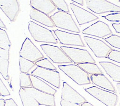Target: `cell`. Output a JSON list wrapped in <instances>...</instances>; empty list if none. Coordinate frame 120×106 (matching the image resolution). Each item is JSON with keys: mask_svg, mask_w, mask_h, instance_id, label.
Segmentation results:
<instances>
[{"mask_svg": "<svg viewBox=\"0 0 120 106\" xmlns=\"http://www.w3.org/2000/svg\"><path fill=\"white\" fill-rule=\"evenodd\" d=\"M28 30L34 40L38 42L57 44V39L54 36L52 31L43 27L33 21H30Z\"/></svg>", "mask_w": 120, "mask_h": 106, "instance_id": "1", "label": "cell"}, {"mask_svg": "<svg viewBox=\"0 0 120 106\" xmlns=\"http://www.w3.org/2000/svg\"><path fill=\"white\" fill-rule=\"evenodd\" d=\"M50 17L55 27L71 32L80 33V30L71 14L59 11L55 13Z\"/></svg>", "mask_w": 120, "mask_h": 106, "instance_id": "3", "label": "cell"}, {"mask_svg": "<svg viewBox=\"0 0 120 106\" xmlns=\"http://www.w3.org/2000/svg\"><path fill=\"white\" fill-rule=\"evenodd\" d=\"M116 86L117 87V90L118 91V92L119 93H120V83H118L116 85Z\"/></svg>", "mask_w": 120, "mask_h": 106, "instance_id": "42", "label": "cell"}, {"mask_svg": "<svg viewBox=\"0 0 120 106\" xmlns=\"http://www.w3.org/2000/svg\"><path fill=\"white\" fill-rule=\"evenodd\" d=\"M99 64L113 81L120 82V66L110 62H99Z\"/></svg>", "mask_w": 120, "mask_h": 106, "instance_id": "18", "label": "cell"}, {"mask_svg": "<svg viewBox=\"0 0 120 106\" xmlns=\"http://www.w3.org/2000/svg\"><path fill=\"white\" fill-rule=\"evenodd\" d=\"M19 94L23 106H39L40 105L23 88H20L19 89Z\"/></svg>", "mask_w": 120, "mask_h": 106, "instance_id": "22", "label": "cell"}, {"mask_svg": "<svg viewBox=\"0 0 120 106\" xmlns=\"http://www.w3.org/2000/svg\"><path fill=\"white\" fill-rule=\"evenodd\" d=\"M107 58L111 60L120 63V51L112 49L110 52Z\"/></svg>", "mask_w": 120, "mask_h": 106, "instance_id": "31", "label": "cell"}, {"mask_svg": "<svg viewBox=\"0 0 120 106\" xmlns=\"http://www.w3.org/2000/svg\"><path fill=\"white\" fill-rule=\"evenodd\" d=\"M85 1L87 7L98 14L108 12H120V7L106 0H86Z\"/></svg>", "mask_w": 120, "mask_h": 106, "instance_id": "7", "label": "cell"}, {"mask_svg": "<svg viewBox=\"0 0 120 106\" xmlns=\"http://www.w3.org/2000/svg\"><path fill=\"white\" fill-rule=\"evenodd\" d=\"M35 64L37 66H39L45 69L53 71H56L57 70L56 68L54 66V65L46 58H44L41 60L37 61L35 63Z\"/></svg>", "mask_w": 120, "mask_h": 106, "instance_id": "28", "label": "cell"}, {"mask_svg": "<svg viewBox=\"0 0 120 106\" xmlns=\"http://www.w3.org/2000/svg\"><path fill=\"white\" fill-rule=\"evenodd\" d=\"M85 91L106 106H116L118 97L117 94L93 86L85 88Z\"/></svg>", "mask_w": 120, "mask_h": 106, "instance_id": "5", "label": "cell"}, {"mask_svg": "<svg viewBox=\"0 0 120 106\" xmlns=\"http://www.w3.org/2000/svg\"><path fill=\"white\" fill-rule=\"evenodd\" d=\"M19 64L21 72L27 73L35 65V63L20 56L19 57Z\"/></svg>", "mask_w": 120, "mask_h": 106, "instance_id": "24", "label": "cell"}, {"mask_svg": "<svg viewBox=\"0 0 120 106\" xmlns=\"http://www.w3.org/2000/svg\"><path fill=\"white\" fill-rule=\"evenodd\" d=\"M61 99L81 105L87 101L86 99L71 87L67 83L64 82L61 92Z\"/></svg>", "mask_w": 120, "mask_h": 106, "instance_id": "16", "label": "cell"}, {"mask_svg": "<svg viewBox=\"0 0 120 106\" xmlns=\"http://www.w3.org/2000/svg\"><path fill=\"white\" fill-rule=\"evenodd\" d=\"M0 96H1V95H0Z\"/></svg>", "mask_w": 120, "mask_h": 106, "instance_id": "43", "label": "cell"}, {"mask_svg": "<svg viewBox=\"0 0 120 106\" xmlns=\"http://www.w3.org/2000/svg\"><path fill=\"white\" fill-rule=\"evenodd\" d=\"M72 1L73 2H75L81 5H83V0H72Z\"/></svg>", "mask_w": 120, "mask_h": 106, "instance_id": "38", "label": "cell"}, {"mask_svg": "<svg viewBox=\"0 0 120 106\" xmlns=\"http://www.w3.org/2000/svg\"><path fill=\"white\" fill-rule=\"evenodd\" d=\"M90 79L95 85L108 91L116 92V90L113 85L104 75H91Z\"/></svg>", "mask_w": 120, "mask_h": 106, "instance_id": "21", "label": "cell"}, {"mask_svg": "<svg viewBox=\"0 0 120 106\" xmlns=\"http://www.w3.org/2000/svg\"><path fill=\"white\" fill-rule=\"evenodd\" d=\"M81 106H94L93 105H92L91 104H90V103L88 102H85L82 104L81 105Z\"/></svg>", "mask_w": 120, "mask_h": 106, "instance_id": "39", "label": "cell"}, {"mask_svg": "<svg viewBox=\"0 0 120 106\" xmlns=\"http://www.w3.org/2000/svg\"><path fill=\"white\" fill-rule=\"evenodd\" d=\"M112 26L115 29V31L117 33L120 34V23L116 24V23H112Z\"/></svg>", "mask_w": 120, "mask_h": 106, "instance_id": "37", "label": "cell"}, {"mask_svg": "<svg viewBox=\"0 0 120 106\" xmlns=\"http://www.w3.org/2000/svg\"><path fill=\"white\" fill-rule=\"evenodd\" d=\"M5 100L3 99H0V106H4Z\"/></svg>", "mask_w": 120, "mask_h": 106, "instance_id": "41", "label": "cell"}, {"mask_svg": "<svg viewBox=\"0 0 120 106\" xmlns=\"http://www.w3.org/2000/svg\"><path fill=\"white\" fill-rule=\"evenodd\" d=\"M20 86L21 88L32 87L29 74L21 72L19 75Z\"/></svg>", "mask_w": 120, "mask_h": 106, "instance_id": "27", "label": "cell"}, {"mask_svg": "<svg viewBox=\"0 0 120 106\" xmlns=\"http://www.w3.org/2000/svg\"><path fill=\"white\" fill-rule=\"evenodd\" d=\"M0 94L1 96L5 97L7 96H9L10 93L4 85V84L2 81L1 78H0Z\"/></svg>", "mask_w": 120, "mask_h": 106, "instance_id": "33", "label": "cell"}, {"mask_svg": "<svg viewBox=\"0 0 120 106\" xmlns=\"http://www.w3.org/2000/svg\"><path fill=\"white\" fill-rule=\"evenodd\" d=\"M32 87L42 92L54 95L57 91L51 86L40 79L38 78L29 74Z\"/></svg>", "mask_w": 120, "mask_h": 106, "instance_id": "19", "label": "cell"}, {"mask_svg": "<svg viewBox=\"0 0 120 106\" xmlns=\"http://www.w3.org/2000/svg\"><path fill=\"white\" fill-rule=\"evenodd\" d=\"M0 8L11 22H15L20 11L17 0H0Z\"/></svg>", "mask_w": 120, "mask_h": 106, "instance_id": "14", "label": "cell"}, {"mask_svg": "<svg viewBox=\"0 0 120 106\" xmlns=\"http://www.w3.org/2000/svg\"><path fill=\"white\" fill-rule=\"evenodd\" d=\"M58 68L80 85L90 84L89 74L77 65H58Z\"/></svg>", "mask_w": 120, "mask_h": 106, "instance_id": "2", "label": "cell"}, {"mask_svg": "<svg viewBox=\"0 0 120 106\" xmlns=\"http://www.w3.org/2000/svg\"><path fill=\"white\" fill-rule=\"evenodd\" d=\"M79 67L87 72L88 74L99 75L103 74L101 70L99 68L98 65L94 63H85L77 64Z\"/></svg>", "mask_w": 120, "mask_h": 106, "instance_id": "23", "label": "cell"}, {"mask_svg": "<svg viewBox=\"0 0 120 106\" xmlns=\"http://www.w3.org/2000/svg\"><path fill=\"white\" fill-rule=\"evenodd\" d=\"M0 57L8 60L9 58V51L0 48Z\"/></svg>", "mask_w": 120, "mask_h": 106, "instance_id": "34", "label": "cell"}, {"mask_svg": "<svg viewBox=\"0 0 120 106\" xmlns=\"http://www.w3.org/2000/svg\"><path fill=\"white\" fill-rule=\"evenodd\" d=\"M11 42L6 31L0 28V48L9 51Z\"/></svg>", "mask_w": 120, "mask_h": 106, "instance_id": "25", "label": "cell"}, {"mask_svg": "<svg viewBox=\"0 0 120 106\" xmlns=\"http://www.w3.org/2000/svg\"><path fill=\"white\" fill-rule=\"evenodd\" d=\"M30 16L31 19L45 26L51 28L55 26L50 16L35 9L32 8L30 11Z\"/></svg>", "mask_w": 120, "mask_h": 106, "instance_id": "20", "label": "cell"}, {"mask_svg": "<svg viewBox=\"0 0 120 106\" xmlns=\"http://www.w3.org/2000/svg\"><path fill=\"white\" fill-rule=\"evenodd\" d=\"M52 3L56 7H57L60 11L66 12L69 13V10L68 7V6L66 2V1L64 0H52Z\"/></svg>", "mask_w": 120, "mask_h": 106, "instance_id": "30", "label": "cell"}, {"mask_svg": "<svg viewBox=\"0 0 120 106\" xmlns=\"http://www.w3.org/2000/svg\"><path fill=\"white\" fill-rule=\"evenodd\" d=\"M30 5L32 8L47 15L56 9L51 0H30Z\"/></svg>", "mask_w": 120, "mask_h": 106, "instance_id": "17", "label": "cell"}, {"mask_svg": "<svg viewBox=\"0 0 120 106\" xmlns=\"http://www.w3.org/2000/svg\"><path fill=\"white\" fill-rule=\"evenodd\" d=\"M40 47L46 56L54 63H72V60L58 47L47 44H41Z\"/></svg>", "mask_w": 120, "mask_h": 106, "instance_id": "8", "label": "cell"}, {"mask_svg": "<svg viewBox=\"0 0 120 106\" xmlns=\"http://www.w3.org/2000/svg\"><path fill=\"white\" fill-rule=\"evenodd\" d=\"M69 6L79 25H82L99 19L95 14L73 3H70Z\"/></svg>", "mask_w": 120, "mask_h": 106, "instance_id": "15", "label": "cell"}, {"mask_svg": "<svg viewBox=\"0 0 120 106\" xmlns=\"http://www.w3.org/2000/svg\"><path fill=\"white\" fill-rule=\"evenodd\" d=\"M9 61L0 57V73L1 74L3 78L8 80L9 77L8 74Z\"/></svg>", "mask_w": 120, "mask_h": 106, "instance_id": "26", "label": "cell"}, {"mask_svg": "<svg viewBox=\"0 0 120 106\" xmlns=\"http://www.w3.org/2000/svg\"><path fill=\"white\" fill-rule=\"evenodd\" d=\"M105 40L112 46L120 49V36L116 35H112L111 36L105 38Z\"/></svg>", "mask_w": 120, "mask_h": 106, "instance_id": "29", "label": "cell"}, {"mask_svg": "<svg viewBox=\"0 0 120 106\" xmlns=\"http://www.w3.org/2000/svg\"><path fill=\"white\" fill-rule=\"evenodd\" d=\"M0 28H6V26L3 23V22L2 21L1 19L0 18Z\"/></svg>", "mask_w": 120, "mask_h": 106, "instance_id": "40", "label": "cell"}, {"mask_svg": "<svg viewBox=\"0 0 120 106\" xmlns=\"http://www.w3.org/2000/svg\"><path fill=\"white\" fill-rule=\"evenodd\" d=\"M119 1H120V0H119Z\"/></svg>", "mask_w": 120, "mask_h": 106, "instance_id": "44", "label": "cell"}, {"mask_svg": "<svg viewBox=\"0 0 120 106\" xmlns=\"http://www.w3.org/2000/svg\"><path fill=\"white\" fill-rule=\"evenodd\" d=\"M53 32L60 43L62 44L81 47L85 46L80 35L78 34L70 33L58 29L54 30Z\"/></svg>", "mask_w": 120, "mask_h": 106, "instance_id": "12", "label": "cell"}, {"mask_svg": "<svg viewBox=\"0 0 120 106\" xmlns=\"http://www.w3.org/2000/svg\"><path fill=\"white\" fill-rule=\"evenodd\" d=\"M82 33L99 38H103L112 34L109 26L105 23L98 21L82 31Z\"/></svg>", "mask_w": 120, "mask_h": 106, "instance_id": "13", "label": "cell"}, {"mask_svg": "<svg viewBox=\"0 0 120 106\" xmlns=\"http://www.w3.org/2000/svg\"><path fill=\"white\" fill-rule=\"evenodd\" d=\"M104 17L110 21H120V12L110 14Z\"/></svg>", "mask_w": 120, "mask_h": 106, "instance_id": "32", "label": "cell"}, {"mask_svg": "<svg viewBox=\"0 0 120 106\" xmlns=\"http://www.w3.org/2000/svg\"><path fill=\"white\" fill-rule=\"evenodd\" d=\"M31 74L44 80L57 88L60 87V73L56 71L37 66L31 72Z\"/></svg>", "mask_w": 120, "mask_h": 106, "instance_id": "10", "label": "cell"}, {"mask_svg": "<svg viewBox=\"0 0 120 106\" xmlns=\"http://www.w3.org/2000/svg\"><path fill=\"white\" fill-rule=\"evenodd\" d=\"M40 105L46 106H55L54 95L49 94L40 91L33 87L23 88Z\"/></svg>", "mask_w": 120, "mask_h": 106, "instance_id": "11", "label": "cell"}, {"mask_svg": "<svg viewBox=\"0 0 120 106\" xmlns=\"http://www.w3.org/2000/svg\"><path fill=\"white\" fill-rule=\"evenodd\" d=\"M19 55L34 63L44 58V56L28 37L26 38L23 42Z\"/></svg>", "mask_w": 120, "mask_h": 106, "instance_id": "6", "label": "cell"}, {"mask_svg": "<svg viewBox=\"0 0 120 106\" xmlns=\"http://www.w3.org/2000/svg\"><path fill=\"white\" fill-rule=\"evenodd\" d=\"M4 106H18L13 99L10 98L6 99Z\"/></svg>", "mask_w": 120, "mask_h": 106, "instance_id": "36", "label": "cell"}, {"mask_svg": "<svg viewBox=\"0 0 120 106\" xmlns=\"http://www.w3.org/2000/svg\"></svg>", "mask_w": 120, "mask_h": 106, "instance_id": "45", "label": "cell"}, {"mask_svg": "<svg viewBox=\"0 0 120 106\" xmlns=\"http://www.w3.org/2000/svg\"><path fill=\"white\" fill-rule=\"evenodd\" d=\"M83 39L97 57L107 58L112 48L99 39L84 36Z\"/></svg>", "mask_w": 120, "mask_h": 106, "instance_id": "9", "label": "cell"}, {"mask_svg": "<svg viewBox=\"0 0 120 106\" xmlns=\"http://www.w3.org/2000/svg\"><path fill=\"white\" fill-rule=\"evenodd\" d=\"M60 49L75 64L95 63V60L86 49L67 46H60Z\"/></svg>", "mask_w": 120, "mask_h": 106, "instance_id": "4", "label": "cell"}, {"mask_svg": "<svg viewBox=\"0 0 120 106\" xmlns=\"http://www.w3.org/2000/svg\"><path fill=\"white\" fill-rule=\"evenodd\" d=\"M60 104L61 106H81L80 105L70 102L63 99H61L60 102Z\"/></svg>", "mask_w": 120, "mask_h": 106, "instance_id": "35", "label": "cell"}]
</instances>
